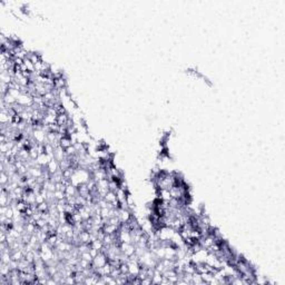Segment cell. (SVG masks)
I'll return each mask as SVG.
<instances>
[{
	"mask_svg": "<svg viewBox=\"0 0 285 285\" xmlns=\"http://www.w3.org/2000/svg\"><path fill=\"white\" fill-rule=\"evenodd\" d=\"M104 200H106L107 203H110V204H113V203H115L116 200H117V196H116V193L115 192H112V191H109V192L107 193L106 196L104 197Z\"/></svg>",
	"mask_w": 285,
	"mask_h": 285,
	"instance_id": "cell-1",
	"label": "cell"
}]
</instances>
